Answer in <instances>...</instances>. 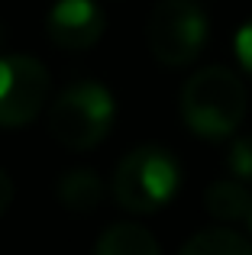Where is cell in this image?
<instances>
[{"instance_id": "1", "label": "cell", "mask_w": 252, "mask_h": 255, "mask_svg": "<svg viewBox=\"0 0 252 255\" xmlns=\"http://www.w3.org/2000/svg\"><path fill=\"white\" fill-rule=\"evenodd\" d=\"M181 117L201 139H227L246 117V87L223 65L191 75L181 87Z\"/></svg>"}, {"instance_id": "2", "label": "cell", "mask_w": 252, "mask_h": 255, "mask_svg": "<svg viewBox=\"0 0 252 255\" xmlns=\"http://www.w3.org/2000/svg\"><path fill=\"white\" fill-rule=\"evenodd\" d=\"M181 187V165L162 145H139L114 171V197L129 213H155Z\"/></svg>"}, {"instance_id": "3", "label": "cell", "mask_w": 252, "mask_h": 255, "mask_svg": "<svg viewBox=\"0 0 252 255\" xmlns=\"http://www.w3.org/2000/svg\"><path fill=\"white\" fill-rule=\"evenodd\" d=\"M117 117L114 97L104 84L78 81L55 97L49 107V132L71 152H88L104 142Z\"/></svg>"}, {"instance_id": "4", "label": "cell", "mask_w": 252, "mask_h": 255, "mask_svg": "<svg viewBox=\"0 0 252 255\" xmlns=\"http://www.w3.org/2000/svg\"><path fill=\"white\" fill-rule=\"evenodd\" d=\"M207 42V13L194 0H158L149 16V49L162 65L181 68Z\"/></svg>"}, {"instance_id": "5", "label": "cell", "mask_w": 252, "mask_h": 255, "mask_svg": "<svg viewBox=\"0 0 252 255\" xmlns=\"http://www.w3.org/2000/svg\"><path fill=\"white\" fill-rule=\"evenodd\" d=\"M49 68L32 55H0V126H26L49 97Z\"/></svg>"}, {"instance_id": "6", "label": "cell", "mask_w": 252, "mask_h": 255, "mask_svg": "<svg viewBox=\"0 0 252 255\" xmlns=\"http://www.w3.org/2000/svg\"><path fill=\"white\" fill-rule=\"evenodd\" d=\"M49 39L65 52H84L104 36V10L94 0H55L45 16Z\"/></svg>"}, {"instance_id": "7", "label": "cell", "mask_w": 252, "mask_h": 255, "mask_svg": "<svg viewBox=\"0 0 252 255\" xmlns=\"http://www.w3.org/2000/svg\"><path fill=\"white\" fill-rule=\"evenodd\" d=\"M94 255H162L155 236L139 223H114L101 233Z\"/></svg>"}, {"instance_id": "8", "label": "cell", "mask_w": 252, "mask_h": 255, "mask_svg": "<svg viewBox=\"0 0 252 255\" xmlns=\"http://www.w3.org/2000/svg\"><path fill=\"white\" fill-rule=\"evenodd\" d=\"M58 200L71 213H91L104 200V181L91 168H71L58 178Z\"/></svg>"}, {"instance_id": "9", "label": "cell", "mask_w": 252, "mask_h": 255, "mask_svg": "<svg viewBox=\"0 0 252 255\" xmlns=\"http://www.w3.org/2000/svg\"><path fill=\"white\" fill-rule=\"evenodd\" d=\"M204 207L220 223H236V220H249L252 194L243 181H214L204 194Z\"/></svg>"}, {"instance_id": "10", "label": "cell", "mask_w": 252, "mask_h": 255, "mask_svg": "<svg viewBox=\"0 0 252 255\" xmlns=\"http://www.w3.org/2000/svg\"><path fill=\"white\" fill-rule=\"evenodd\" d=\"M178 255H252V243L230 226H210L191 236Z\"/></svg>"}, {"instance_id": "11", "label": "cell", "mask_w": 252, "mask_h": 255, "mask_svg": "<svg viewBox=\"0 0 252 255\" xmlns=\"http://www.w3.org/2000/svg\"><path fill=\"white\" fill-rule=\"evenodd\" d=\"M227 168L236 181H243V184L252 181V136H236L233 142H230Z\"/></svg>"}, {"instance_id": "12", "label": "cell", "mask_w": 252, "mask_h": 255, "mask_svg": "<svg viewBox=\"0 0 252 255\" xmlns=\"http://www.w3.org/2000/svg\"><path fill=\"white\" fill-rule=\"evenodd\" d=\"M236 55H240L243 68L252 75V19H249V23H243V29L236 32Z\"/></svg>"}, {"instance_id": "13", "label": "cell", "mask_w": 252, "mask_h": 255, "mask_svg": "<svg viewBox=\"0 0 252 255\" xmlns=\"http://www.w3.org/2000/svg\"><path fill=\"white\" fill-rule=\"evenodd\" d=\"M10 204H13V181H10V174L0 168V213H3Z\"/></svg>"}, {"instance_id": "14", "label": "cell", "mask_w": 252, "mask_h": 255, "mask_svg": "<svg viewBox=\"0 0 252 255\" xmlns=\"http://www.w3.org/2000/svg\"><path fill=\"white\" fill-rule=\"evenodd\" d=\"M3 39H6V32H3V23H0V45H3Z\"/></svg>"}, {"instance_id": "15", "label": "cell", "mask_w": 252, "mask_h": 255, "mask_svg": "<svg viewBox=\"0 0 252 255\" xmlns=\"http://www.w3.org/2000/svg\"><path fill=\"white\" fill-rule=\"evenodd\" d=\"M249 226H252V210H249Z\"/></svg>"}]
</instances>
